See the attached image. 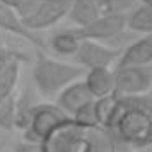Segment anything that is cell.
<instances>
[{
    "instance_id": "2",
    "label": "cell",
    "mask_w": 152,
    "mask_h": 152,
    "mask_svg": "<svg viewBox=\"0 0 152 152\" xmlns=\"http://www.w3.org/2000/svg\"><path fill=\"white\" fill-rule=\"evenodd\" d=\"M84 72L86 68H83L81 64L56 61L45 56V50H38L32 66V83L41 97L56 99L64 86L81 79Z\"/></svg>"
},
{
    "instance_id": "13",
    "label": "cell",
    "mask_w": 152,
    "mask_h": 152,
    "mask_svg": "<svg viewBox=\"0 0 152 152\" xmlns=\"http://www.w3.org/2000/svg\"><path fill=\"white\" fill-rule=\"evenodd\" d=\"M36 93H38L36 86L27 84V86L23 88V91L16 97V102H15V106H16L15 127H16V129H22V131H23V129L29 125V122H31V115H32L34 107L39 104Z\"/></svg>"
},
{
    "instance_id": "11",
    "label": "cell",
    "mask_w": 152,
    "mask_h": 152,
    "mask_svg": "<svg viewBox=\"0 0 152 152\" xmlns=\"http://www.w3.org/2000/svg\"><path fill=\"white\" fill-rule=\"evenodd\" d=\"M91 99H93V95L90 93L86 83L77 79V81L70 83L68 86H64V88L57 93L56 104H57L64 113H68V115L72 116V115L75 113V109H79L83 104H86V102L91 100Z\"/></svg>"
},
{
    "instance_id": "24",
    "label": "cell",
    "mask_w": 152,
    "mask_h": 152,
    "mask_svg": "<svg viewBox=\"0 0 152 152\" xmlns=\"http://www.w3.org/2000/svg\"><path fill=\"white\" fill-rule=\"evenodd\" d=\"M145 147H152V116H150V120L147 124V129H145L141 140L136 145V148H145Z\"/></svg>"
},
{
    "instance_id": "23",
    "label": "cell",
    "mask_w": 152,
    "mask_h": 152,
    "mask_svg": "<svg viewBox=\"0 0 152 152\" xmlns=\"http://www.w3.org/2000/svg\"><path fill=\"white\" fill-rule=\"evenodd\" d=\"M4 2H6L22 20H25L29 15L34 13V9H36L38 4H39V0H4Z\"/></svg>"
},
{
    "instance_id": "9",
    "label": "cell",
    "mask_w": 152,
    "mask_h": 152,
    "mask_svg": "<svg viewBox=\"0 0 152 152\" xmlns=\"http://www.w3.org/2000/svg\"><path fill=\"white\" fill-rule=\"evenodd\" d=\"M0 29L6 31L11 36H16V38L25 39L27 43H31L38 50H47V41L39 34V31L29 29L23 23V20L4 2V0H0Z\"/></svg>"
},
{
    "instance_id": "6",
    "label": "cell",
    "mask_w": 152,
    "mask_h": 152,
    "mask_svg": "<svg viewBox=\"0 0 152 152\" xmlns=\"http://www.w3.org/2000/svg\"><path fill=\"white\" fill-rule=\"evenodd\" d=\"M73 29L81 39H97L107 45L115 36L127 29V15H102L88 25Z\"/></svg>"
},
{
    "instance_id": "8",
    "label": "cell",
    "mask_w": 152,
    "mask_h": 152,
    "mask_svg": "<svg viewBox=\"0 0 152 152\" xmlns=\"http://www.w3.org/2000/svg\"><path fill=\"white\" fill-rule=\"evenodd\" d=\"M72 0H39L38 7L32 15H29L23 23L32 31H41L56 25L63 18H66Z\"/></svg>"
},
{
    "instance_id": "3",
    "label": "cell",
    "mask_w": 152,
    "mask_h": 152,
    "mask_svg": "<svg viewBox=\"0 0 152 152\" xmlns=\"http://www.w3.org/2000/svg\"><path fill=\"white\" fill-rule=\"evenodd\" d=\"M70 122H72V116L68 113H64L57 104H41L39 102L31 115L29 125L23 129V138L29 143H34L39 148H43L47 140L59 127H63Z\"/></svg>"
},
{
    "instance_id": "4",
    "label": "cell",
    "mask_w": 152,
    "mask_h": 152,
    "mask_svg": "<svg viewBox=\"0 0 152 152\" xmlns=\"http://www.w3.org/2000/svg\"><path fill=\"white\" fill-rule=\"evenodd\" d=\"M116 95H140L152 88V66H116L113 70Z\"/></svg>"
},
{
    "instance_id": "22",
    "label": "cell",
    "mask_w": 152,
    "mask_h": 152,
    "mask_svg": "<svg viewBox=\"0 0 152 152\" xmlns=\"http://www.w3.org/2000/svg\"><path fill=\"white\" fill-rule=\"evenodd\" d=\"M11 59H22L23 63H29V61H31V56L25 52V48L0 45V75H2L4 68L7 66V63H9Z\"/></svg>"
},
{
    "instance_id": "14",
    "label": "cell",
    "mask_w": 152,
    "mask_h": 152,
    "mask_svg": "<svg viewBox=\"0 0 152 152\" xmlns=\"http://www.w3.org/2000/svg\"><path fill=\"white\" fill-rule=\"evenodd\" d=\"M66 16L72 23H75V27H83L95 22L99 16H102V13L97 0H72Z\"/></svg>"
},
{
    "instance_id": "12",
    "label": "cell",
    "mask_w": 152,
    "mask_h": 152,
    "mask_svg": "<svg viewBox=\"0 0 152 152\" xmlns=\"http://www.w3.org/2000/svg\"><path fill=\"white\" fill-rule=\"evenodd\" d=\"M84 83L93 95V99L104 97L113 93L115 83H113V70L109 66H99V68H90L84 72Z\"/></svg>"
},
{
    "instance_id": "20",
    "label": "cell",
    "mask_w": 152,
    "mask_h": 152,
    "mask_svg": "<svg viewBox=\"0 0 152 152\" xmlns=\"http://www.w3.org/2000/svg\"><path fill=\"white\" fill-rule=\"evenodd\" d=\"M102 15H129L140 0H97Z\"/></svg>"
},
{
    "instance_id": "18",
    "label": "cell",
    "mask_w": 152,
    "mask_h": 152,
    "mask_svg": "<svg viewBox=\"0 0 152 152\" xmlns=\"http://www.w3.org/2000/svg\"><path fill=\"white\" fill-rule=\"evenodd\" d=\"M116 93H109V95H104V97H99L95 99V115H97V122H99V127L106 129L113 118V113H115V107H116Z\"/></svg>"
},
{
    "instance_id": "5",
    "label": "cell",
    "mask_w": 152,
    "mask_h": 152,
    "mask_svg": "<svg viewBox=\"0 0 152 152\" xmlns=\"http://www.w3.org/2000/svg\"><path fill=\"white\" fill-rule=\"evenodd\" d=\"M120 52L122 48L106 45L97 39H81V45L75 50L73 59L83 68L90 70V68H99V66H111L113 63H116Z\"/></svg>"
},
{
    "instance_id": "1",
    "label": "cell",
    "mask_w": 152,
    "mask_h": 152,
    "mask_svg": "<svg viewBox=\"0 0 152 152\" xmlns=\"http://www.w3.org/2000/svg\"><path fill=\"white\" fill-rule=\"evenodd\" d=\"M152 116V88L140 95H118L109 125L104 129L116 147L136 148Z\"/></svg>"
},
{
    "instance_id": "21",
    "label": "cell",
    "mask_w": 152,
    "mask_h": 152,
    "mask_svg": "<svg viewBox=\"0 0 152 152\" xmlns=\"http://www.w3.org/2000/svg\"><path fill=\"white\" fill-rule=\"evenodd\" d=\"M16 95H9L0 102V129H15V115H16Z\"/></svg>"
},
{
    "instance_id": "17",
    "label": "cell",
    "mask_w": 152,
    "mask_h": 152,
    "mask_svg": "<svg viewBox=\"0 0 152 152\" xmlns=\"http://www.w3.org/2000/svg\"><path fill=\"white\" fill-rule=\"evenodd\" d=\"M22 63H23L22 59H11L7 63V66L4 68L2 75H0V102L15 93V88L20 79V64Z\"/></svg>"
},
{
    "instance_id": "16",
    "label": "cell",
    "mask_w": 152,
    "mask_h": 152,
    "mask_svg": "<svg viewBox=\"0 0 152 152\" xmlns=\"http://www.w3.org/2000/svg\"><path fill=\"white\" fill-rule=\"evenodd\" d=\"M79 45L81 38L75 32V29H63L59 32H54L47 43V47L57 56H73Z\"/></svg>"
},
{
    "instance_id": "10",
    "label": "cell",
    "mask_w": 152,
    "mask_h": 152,
    "mask_svg": "<svg viewBox=\"0 0 152 152\" xmlns=\"http://www.w3.org/2000/svg\"><path fill=\"white\" fill-rule=\"evenodd\" d=\"M145 64H152V32L136 36V39L129 41L122 48L116 59V66H145Z\"/></svg>"
},
{
    "instance_id": "19",
    "label": "cell",
    "mask_w": 152,
    "mask_h": 152,
    "mask_svg": "<svg viewBox=\"0 0 152 152\" xmlns=\"http://www.w3.org/2000/svg\"><path fill=\"white\" fill-rule=\"evenodd\" d=\"M72 120H73V124H77L79 127H84V129H95V127H99L97 115H95V99L88 100L79 109H75V113L72 115Z\"/></svg>"
},
{
    "instance_id": "15",
    "label": "cell",
    "mask_w": 152,
    "mask_h": 152,
    "mask_svg": "<svg viewBox=\"0 0 152 152\" xmlns=\"http://www.w3.org/2000/svg\"><path fill=\"white\" fill-rule=\"evenodd\" d=\"M127 29L138 34L152 32V0H140L127 15Z\"/></svg>"
},
{
    "instance_id": "7",
    "label": "cell",
    "mask_w": 152,
    "mask_h": 152,
    "mask_svg": "<svg viewBox=\"0 0 152 152\" xmlns=\"http://www.w3.org/2000/svg\"><path fill=\"white\" fill-rule=\"evenodd\" d=\"M45 152H84L86 150V129L73 124V120L59 127L43 145Z\"/></svg>"
}]
</instances>
